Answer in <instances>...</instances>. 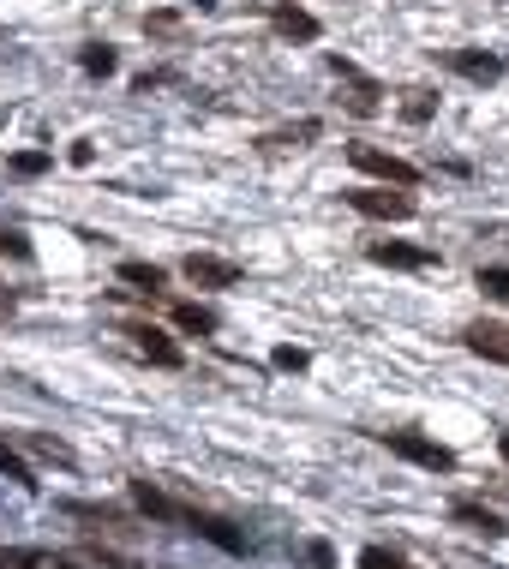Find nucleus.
Returning <instances> with one entry per match:
<instances>
[{"instance_id":"28","label":"nucleus","mask_w":509,"mask_h":569,"mask_svg":"<svg viewBox=\"0 0 509 569\" xmlns=\"http://www.w3.org/2000/svg\"><path fill=\"white\" fill-rule=\"evenodd\" d=\"M192 6H198V12H210V6H216V0H192Z\"/></svg>"},{"instance_id":"5","label":"nucleus","mask_w":509,"mask_h":569,"mask_svg":"<svg viewBox=\"0 0 509 569\" xmlns=\"http://www.w3.org/2000/svg\"><path fill=\"white\" fill-rule=\"evenodd\" d=\"M186 282H198V288H234L240 282V264L234 258H216V252H192L186 258Z\"/></svg>"},{"instance_id":"1","label":"nucleus","mask_w":509,"mask_h":569,"mask_svg":"<svg viewBox=\"0 0 509 569\" xmlns=\"http://www.w3.org/2000/svg\"><path fill=\"white\" fill-rule=\"evenodd\" d=\"M348 162H354L360 174L384 180V186H420V168H414V162H402V156H390V150H378V144H354V150H348Z\"/></svg>"},{"instance_id":"20","label":"nucleus","mask_w":509,"mask_h":569,"mask_svg":"<svg viewBox=\"0 0 509 569\" xmlns=\"http://www.w3.org/2000/svg\"><path fill=\"white\" fill-rule=\"evenodd\" d=\"M0 252H6V258H30V240H24V228H6V222H0Z\"/></svg>"},{"instance_id":"18","label":"nucleus","mask_w":509,"mask_h":569,"mask_svg":"<svg viewBox=\"0 0 509 569\" xmlns=\"http://www.w3.org/2000/svg\"><path fill=\"white\" fill-rule=\"evenodd\" d=\"M474 282H480V294H486V300H504V306H509V270H504V264H486Z\"/></svg>"},{"instance_id":"22","label":"nucleus","mask_w":509,"mask_h":569,"mask_svg":"<svg viewBox=\"0 0 509 569\" xmlns=\"http://www.w3.org/2000/svg\"><path fill=\"white\" fill-rule=\"evenodd\" d=\"M360 569H402V558L384 552V546H366V552H360Z\"/></svg>"},{"instance_id":"13","label":"nucleus","mask_w":509,"mask_h":569,"mask_svg":"<svg viewBox=\"0 0 509 569\" xmlns=\"http://www.w3.org/2000/svg\"><path fill=\"white\" fill-rule=\"evenodd\" d=\"M120 282H126V288H144V294H156V288H162V264L126 258V264H120Z\"/></svg>"},{"instance_id":"23","label":"nucleus","mask_w":509,"mask_h":569,"mask_svg":"<svg viewBox=\"0 0 509 569\" xmlns=\"http://www.w3.org/2000/svg\"><path fill=\"white\" fill-rule=\"evenodd\" d=\"M0 468H6V474H12L18 486H36V480H30V468H24V462H18V456L6 450V444H0Z\"/></svg>"},{"instance_id":"17","label":"nucleus","mask_w":509,"mask_h":569,"mask_svg":"<svg viewBox=\"0 0 509 569\" xmlns=\"http://www.w3.org/2000/svg\"><path fill=\"white\" fill-rule=\"evenodd\" d=\"M48 168H54L48 150H18V156H12V174H18V180H36V174H48Z\"/></svg>"},{"instance_id":"27","label":"nucleus","mask_w":509,"mask_h":569,"mask_svg":"<svg viewBox=\"0 0 509 569\" xmlns=\"http://www.w3.org/2000/svg\"><path fill=\"white\" fill-rule=\"evenodd\" d=\"M498 450H504V462H509V432H504V438H498Z\"/></svg>"},{"instance_id":"6","label":"nucleus","mask_w":509,"mask_h":569,"mask_svg":"<svg viewBox=\"0 0 509 569\" xmlns=\"http://www.w3.org/2000/svg\"><path fill=\"white\" fill-rule=\"evenodd\" d=\"M366 258L384 264V270H432V264H438V252H426V246H402V240H378Z\"/></svg>"},{"instance_id":"15","label":"nucleus","mask_w":509,"mask_h":569,"mask_svg":"<svg viewBox=\"0 0 509 569\" xmlns=\"http://www.w3.org/2000/svg\"><path fill=\"white\" fill-rule=\"evenodd\" d=\"M78 66H84L90 78H108L120 60H114V48H108V42H84V48H78Z\"/></svg>"},{"instance_id":"10","label":"nucleus","mask_w":509,"mask_h":569,"mask_svg":"<svg viewBox=\"0 0 509 569\" xmlns=\"http://www.w3.org/2000/svg\"><path fill=\"white\" fill-rule=\"evenodd\" d=\"M270 24H276L282 36H294V42H312V36L324 30V24H318L306 6H294V0H276V6H270Z\"/></svg>"},{"instance_id":"26","label":"nucleus","mask_w":509,"mask_h":569,"mask_svg":"<svg viewBox=\"0 0 509 569\" xmlns=\"http://www.w3.org/2000/svg\"><path fill=\"white\" fill-rule=\"evenodd\" d=\"M306 558H312V564H318V569H324V564H336V552H330L324 540H318V546H306Z\"/></svg>"},{"instance_id":"21","label":"nucleus","mask_w":509,"mask_h":569,"mask_svg":"<svg viewBox=\"0 0 509 569\" xmlns=\"http://www.w3.org/2000/svg\"><path fill=\"white\" fill-rule=\"evenodd\" d=\"M270 360H276L282 372H306V366H312V354H306V348H276Z\"/></svg>"},{"instance_id":"24","label":"nucleus","mask_w":509,"mask_h":569,"mask_svg":"<svg viewBox=\"0 0 509 569\" xmlns=\"http://www.w3.org/2000/svg\"><path fill=\"white\" fill-rule=\"evenodd\" d=\"M66 156H72V168H90V162H96V144H90V138H78Z\"/></svg>"},{"instance_id":"7","label":"nucleus","mask_w":509,"mask_h":569,"mask_svg":"<svg viewBox=\"0 0 509 569\" xmlns=\"http://www.w3.org/2000/svg\"><path fill=\"white\" fill-rule=\"evenodd\" d=\"M126 336L138 342V354H144L150 366H168V372H174V366H186V354H180V348H174L156 324H126Z\"/></svg>"},{"instance_id":"4","label":"nucleus","mask_w":509,"mask_h":569,"mask_svg":"<svg viewBox=\"0 0 509 569\" xmlns=\"http://www.w3.org/2000/svg\"><path fill=\"white\" fill-rule=\"evenodd\" d=\"M444 66H450V72H462V78H474V84H498V78H504V60H498V54H486V48H450V54H444Z\"/></svg>"},{"instance_id":"12","label":"nucleus","mask_w":509,"mask_h":569,"mask_svg":"<svg viewBox=\"0 0 509 569\" xmlns=\"http://www.w3.org/2000/svg\"><path fill=\"white\" fill-rule=\"evenodd\" d=\"M324 126L318 120H300V126H282V132H264V150H300V144H312Z\"/></svg>"},{"instance_id":"3","label":"nucleus","mask_w":509,"mask_h":569,"mask_svg":"<svg viewBox=\"0 0 509 569\" xmlns=\"http://www.w3.org/2000/svg\"><path fill=\"white\" fill-rule=\"evenodd\" d=\"M384 444H390L402 462H414V468H432V474H450V468H456V450L438 444V438H420V432H384Z\"/></svg>"},{"instance_id":"14","label":"nucleus","mask_w":509,"mask_h":569,"mask_svg":"<svg viewBox=\"0 0 509 569\" xmlns=\"http://www.w3.org/2000/svg\"><path fill=\"white\" fill-rule=\"evenodd\" d=\"M30 569H120V564H108L96 552H66V558H36L30 552Z\"/></svg>"},{"instance_id":"16","label":"nucleus","mask_w":509,"mask_h":569,"mask_svg":"<svg viewBox=\"0 0 509 569\" xmlns=\"http://www.w3.org/2000/svg\"><path fill=\"white\" fill-rule=\"evenodd\" d=\"M174 324L192 330V336H210V330H216V312H210V306H174Z\"/></svg>"},{"instance_id":"8","label":"nucleus","mask_w":509,"mask_h":569,"mask_svg":"<svg viewBox=\"0 0 509 569\" xmlns=\"http://www.w3.org/2000/svg\"><path fill=\"white\" fill-rule=\"evenodd\" d=\"M132 498H138V510H150L156 522H186V528H198V510L174 504V498H168V492H156L150 480H132Z\"/></svg>"},{"instance_id":"9","label":"nucleus","mask_w":509,"mask_h":569,"mask_svg":"<svg viewBox=\"0 0 509 569\" xmlns=\"http://www.w3.org/2000/svg\"><path fill=\"white\" fill-rule=\"evenodd\" d=\"M462 342H468L480 360H492V366H509V330H504V324L480 318V324H468V330H462Z\"/></svg>"},{"instance_id":"25","label":"nucleus","mask_w":509,"mask_h":569,"mask_svg":"<svg viewBox=\"0 0 509 569\" xmlns=\"http://www.w3.org/2000/svg\"><path fill=\"white\" fill-rule=\"evenodd\" d=\"M174 24H180V18H174V12H150V18H144V30H162V36H168V30H174Z\"/></svg>"},{"instance_id":"11","label":"nucleus","mask_w":509,"mask_h":569,"mask_svg":"<svg viewBox=\"0 0 509 569\" xmlns=\"http://www.w3.org/2000/svg\"><path fill=\"white\" fill-rule=\"evenodd\" d=\"M450 516H456V522H462L468 534H486V540H504V516H498V510H486V504H456Z\"/></svg>"},{"instance_id":"2","label":"nucleus","mask_w":509,"mask_h":569,"mask_svg":"<svg viewBox=\"0 0 509 569\" xmlns=\"http://www.w3.org/2000/svg\"><path fill=\"white\" fill-rule=\"evenodd\" d=\"M348 204L360 210V216H372V222H408L414 216V198H408V186H354L348 192Z\"/></svg>"},{"instance_id":"19","label":"nucleus","mask_w":509,"mask_h":569,"mask_svg":"<svg viewBox=\"0 0 509 569\" xmlns=\"http://www.w3.org/2000/svg\"><path fill=\"white\" fill-rule=\"evenodd\" d=\"M402 114H408V120L420 126V120H432V114H438V96H432V90H408V102H402Z\"/></svg>"}]
</instances>
